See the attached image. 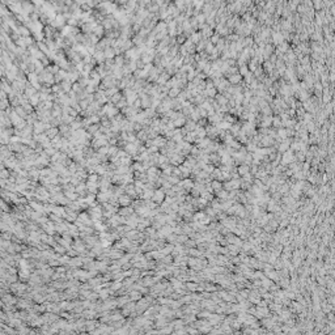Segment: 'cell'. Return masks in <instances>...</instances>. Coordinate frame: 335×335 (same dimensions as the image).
<instances>
[{"label":"cell","mask_w":335,"mask_h":335,"mask_svg":"<svg viewBox=\"0 0 335 335\" xmlns=\"http://www.w3.org/2000/svg\"><path fill=\"white\" fill-rule=\"evenodd\" d=\"M295 160V155L291 152V150H285L284 152V157L281 160V164H291V162Z\"/></svg>","instance_id":"6da1fadb"},{"label":"cell","mask_w":335,"mask_h":335,"mask_svg":"<svg viewBox=\"0 0 335 335\" xmlns=\"http://www.w3.org/2000/svg\"><path fill=\"white\" fill-rule=\"evenodd\" d=\"M237 173H238L240 176H245L246 173H249V166H247V165H241V166L237 169Z\"/></svg>","instance_id":"277c9868"},{"label":"cell","mask_w":335,"mask_h":335,"mask_svg":"<svg viewBox=\"0 0 335 335\" xmlns=\"http://www.w3.org/2000/svg\"><path fill=\"white\" fill-rule=\"evenodd\" d=\"M162 199H164V191L162 190L156 191V193H155V196H153V200H156L157 203H161Z\"/></svg>","instance_id":"3957f363"},{"label":"cell","mask_w":335,"mask_h":335,"mask_svg":"<svg viewBox=\"0 0 335 335\" xmlns=\"http://www.w3.org/2000/svg\"><path fill=\"white\" fill-rule=\"evenodd\" d=\"M211 187H212V190H213V193H216V191H219V190H221L223 189V183L219 181V179H215V181H211Z\"/></svg>","instance_id":"7a4b0ae2"}]
</instances>
